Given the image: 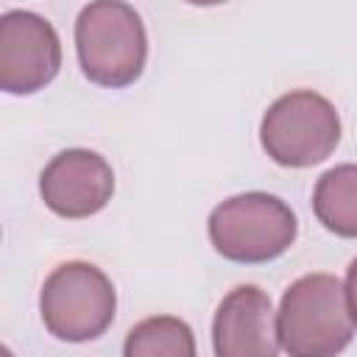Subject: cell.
<instances>
[{
  "instance_id": "52a82bcc",
  "label": "cell",
  "mask_w": 357,
  "mask_h": 357,
  "mask_svg": "<svg viewBox=\"0 0 357 357\" xmlns=\"http://www.w3.org/2000/svg\"><path fill=\"white\" fill-rule=\"evenodd\" d=\"M114 190L109 162L92 151H64L42 170L39 192L61 218H86L106 206Z\"/></svg>"
},
{
  "instance_id": "30bf717a",
  "label": "cell",
  "mask_w": 357,
  "mask_h": 357,
  "mask_svg": "<svg viewBox=\"0 0 357 357\" xmlns=\"http://www.w3.org/2000/svg\"><path fill=\"white\" fill-rule=\"evenodd\" d=\"M126 357H195V340L184 321L159 315L137 324L123 346Z\"/></svg>"
},
{
  "instance_id": "8992f818",
  "label": "cell",
  "mask_w": 357,
  "mask_h": 357,
  "mask_svg": "<svg viewBox=\"0 0 357 357\" xmlns=\"http://www.w3.org/2000/svg\"><path fill=\"white\" fill-rule=\"evenodd\" d=\"M61 64L53 25L31 11H8L0 20V86L11 95L42 89Z\"/></svg>"
},
{
  "instance_id": "7a4b0ae2",
  "label": "cell",
  "mask_w": 357,
  "mask_h": 357,
  "mask_svg": "<svg viewBox=\"0 0 357 357\" xmlns=\"http://www.w3.org/2000/svg\"><path fill=\"white\" fill-rule=\"evenodd\" d=\"M81 70L100 86H126L139 78L148 42L139 14L126 3H92L75 22Z\"/></svg>"
},
{
  "instance_id": "9c48e42d",
  "label": "cell",
  "mask_w": 357,
  "mask_h": 357,
  "mask_svg": "<svg viewBox=\"0 0 357 357\" xmlns=\"http://www.w3.org/2000/svg\"><path fill=\"white\" fill-rule=\"evenodd\" d=\"M312 206L329 231L357 237V165H340L324 173L318 178Z\"/></svg>"
},
{
  "instance_id": "5b68a950",
  "label": "cell",
  "mask_w": 357,
  "mask_h": 357,
  "mask_svg": "<svg viewBox=\"0 0 357 357\" xmlns=\"http://www.w3.org/2000/svg\"><path fill=\"white\" fill-rule=\"evenodd\" d=\"M262 148L287 167H307L324 162L337 139L340 120L335 106L318 92H290L279 98L262 117Z\"/></svg>"
},
{
  "instance_id": "3957f363",
  "label": "cell",
  "mask_w": 357,
  "mask_h": 357,
  "mask_svg": "<svg viewBox=\"0 0 357 357\" xmlns=\"http://www.w3.org/2000/svg\"><path fill=\"white\" fill-rule=\"evenodd\" d=\"M209 237L226 259L265 262L284 254L296 240V215L276 195H234L212 212Z\"/></svg>"
},
{
  "instance_id": "8fae6325",
  "label": "cell",
  "mask_w": 357,
  "mask_h": 357,
  "mask_svg": "<svg viewBox=\"0 0 357 357\" xmlns=\"http://www.w3.org/2000/svg\"><path fill=\"white\" fill-rule=\"evenodd\" d=\"M346 304H349V315L357 324V259L349 265V276H346Z\"/></svg>"
},
{
  "instance_id": "6da1fadb",
  "label": "cell",
  "mask_w": 357,
  "mask_h": 357,
  "mask_svg": "<svg viewBox=\"0 0 357 357\" xmlns=\"http://www.w3.org/2000/svg\"><path fill=\"white\" fill-rule=\"evenodd\" d=\"M279 340L290 357H335L349 346L351 315L335 276L310 273L282 296Z\"/></svg>"
},
{
  "instance_id": "ba28073f",
  "label": "cell",
  "mask_w": 357,
  "mask_h": 357,
  "mask_svg": "<svg viewBox=\"0 0 357 357\" xmlns=\"http://www.w3.org/2000/svg\"><path fill=\"white\" fill-rule=\"evenodd\" d=\"M212 340L218 357H276L279 329L271 298L254 284L231 290L215 312Z\"/></svg>"
},
{
  "instance_id": "277c9868",
  "label": "cell",
  "mask_w": 357,
  "mask_h": 357,
  "mask_svg": "<svg viewBox=\"0 0 357 357\" xmlns=\"http://www.w3.org/2000/svg\"><path fill=\"white\" fill-rule=\"evenodd\" d=\"M42 321L61 340H92L114 318V287L89 262L59 265L42 287Z\"/></svg>"
}]
</instances>
